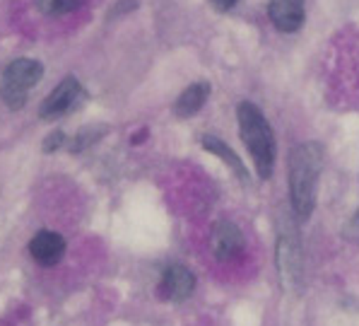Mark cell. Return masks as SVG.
<instances>
[{
  "label": "cell",
  "instance_id": "cell-1",
  "mask_svg": "<svg viewBox=\"0 0 359 326\" xmlns=\"http://www.w3.org/2000/svg\"><path fill=\"white\" fill-rule=\"evenodd\" d=\"M323 145L306 141L290 152V206L299 223H306L316 208L318 176L323 167Z\"/></svg>",
  "mask_w": 359,
  "mask_h": 326
},
{
  "label": "cell",
  "instance_id": "cell-2",
  "mask_svg": "<svg viewBox=\"0 0 359 326\" xmlns=\"http://www.w3.org/2000/svg\"><path fill=\"white\" fill-rule=\"evenodd\" d=\"M236 121H239L241 138H244V145L251 152L258 176L261 179H270L275 167V136L268 119H265L256 104L241 102L236 107Z\"/></svg>",
  "mask_w": 359,
  "mask_h": 326
},
{
  "label": "cell",
  "instance_id": "cell-3",
  "mask_svg": "<svg viewBox=\"0 0 359 326\" xmlns=\"http://www.w3.org/2000/svg\"><path fill=\"white\" fill-rule=\"evenodd\" d=\"M43 65L34 58H15L5 68L3 82H0V99L8 109L20 112L29 99V90L41 80Z\"/></svg>",
  "mask_w": 359,
  "mask_h": 326
},
{
  "label": "cell",
  "instance_id": "cell-4",
  "mask_svg": "<svg viewBox=\"0 0 359 326\" xmlns=\"http://www.w3.org/2000/svg\"><path fill=\"white\" fill-rule=\"evenodd\" d=\"M275 261H278V275H280V280H283V288L290 292L299 290L302 275H304V256H302L299 235L292 228V220H285V223L280 225Z\"/></svg>",
  "mask_w": 359,
  "mask_h": 326
},
{
  "label": "cell",
  "instance_id": "cell-5",
  "mask_svg": "<svg viewBox=\"0 0 359 326\" xmlns=\"http://www.w3.org/2000/svg\"><path fill=\"white\" fill-rule=\"evenodd\" d=\"M85 97V90L82 85L75 80L73 75H68L65 80H60L56 85V90L51 92L46 99L41 102V109H39V119L43 121H56V119H63L65 114L75 112L77 104L82 102Z\"/></svg>",
  "mask_w": 359,
  "mask_h": 326
},
{
  "label": "cell",
  "instance_id": "cell-6",
  "mask_svg": "<svg viewBox=\"0 0 359 326\" xmlns=\"http://www.w3.org/2000/svg\"><path fill=\"white\" fill-rule=\"evenodd\" d=\"M244 232L231 220H217L210 232V249L217 263H229L244 252Z\"/></svg>",
  "mask_w": 359,
  "mask_h": 326
},
{
  "label": "cell",
  "instance_id": "cell-7",
  "mask_svg": "<svg viewBox=\"0 0 359 326\" xmlns=\"http://www.w3.org/2000/svg\"><path fill=\"white\" fill-rule=\"evenodd\" d=\"M193 290H196V275H193V270L189 266H184V263H169L164 268L162 278H159L157 295L162 300L179 305V302L189 300Z\"/></svg>",
  "mask_w": 359,
  "mask_h": 326
},
{
  "label": "cell",
  "instance_id": "cell-8",
  "mask_svg": "<svg viewBox=\"0 0 359 326\" xmlns=\"http://www.w3.org/2000/svg\"><path fill=\"white\" fill-rule=\"evenodd\" d=\"M306 15V0H270L268 18L273 27L283 34H294L302 30Z\"/></svg>",
  "mask_w": 359,
  "mask_h": 326
},
{
  "label": "cell",
  "instance_id": "cell-9",
  "mask_svg": "<svg viewBox=\"0 0 359 326\" xmlns=\"http://www.w3.org/2000/svg\"><path fill=\"white\" fill-rule=\"evenodd\" d=\"M65 249H68L65 237L53 230H39L29 242V254L39 266H56Z\"/></svg>",
  "mask_w": 359,
  "mask_h": 326
},
{
  "label": "cell",
  "instance_id": "cell-10",
  "mask_svg": "<svg viewBox=\"0 0 359 326\" xmlns=\"http://www.w3.org/2000/svg\"><path fill=\"white\" fill-rule=\"evenodd\" d=\"M208 97H210V82H205V80L193 82V85H189L179 97H176L174 114L179 116V119H191V116H196L203 107H205Z\"/></svg>",
  "mask_w": 359,
  "mask_h": 326
},
{
  "label": "cell",
  "instance_id": "cell-11",
  "mask_svg": "<svg viewBox=\"0 0 359 326\" xmlns=\"http://www.w3.org/2000/svg\"><path fill=\"white\" fill-rule=\"evenodd\" d=\"M201 145L205 148L208 152L217 155V157L222 159V162L227 164V167H229L236 176H239L241 181H248V172H246L244 162H241V157L234 152V148H229L227 143L222 141V138H217V136H203V138H201Z\"/></svg>",
  "mask_w": 359,
  "mask_h": 326
},
{
  "label": "cell",
  "instance_id": "cell-12",
  "mask_svg": "<svg viewBox=\"0 0 359 326\" xmlns=\"http://www.w3.org/2000/svg\"><path fill=\"white\" fill-rule=\"evenodd\" d=\"M107 136V126H87L80 133H75L73 138H68V150L70 152H82L87 148H92L95 143H99Z\"/></svg>",
  "mask_w": 359,
  "mask_h": 326
},
{
  "label": "cell",
  "instance_id": "cell-13",
  "mask_svg": "<svg viewBox=\"0 0 359 326\" xmlns=\"http://www.w3.org/2000/svg\"><path fill=\"white\" fill-rule=\"evenodd\" d=\"M39 3V10L51 18H63L68 13H75L85 0H36Z\"/></svg>",
  "mask_w": 359,
  "mask_h": 326
},
{
  "label": "cell",
  "instance_id": "cell-14",
  "mask_svg": "<svg viewBox=\"0 0 359 326\" xmlns=\"http://www.w3.org/2000/svg\"><path fill=\"white\" fill-rule=\"evenodd\" d=\"M65 145H68V136L63 131H53L51 136L43 138V152H56Z\"/></svg>",
  "mask_w": 359,
  "mask_h": 326
},
{
  "label": "cell",
  "instance_id": "cell-15",
  "mask_svg": "<svg viewBox=\"0 0 359 326\" xmlns=\"http://www.w3.org/2000/svg\"><path fill=\"white\" fill-rule=\"evenodd\" d=\"M345 240L352 242V244H359V211L347 220L345 225Z\"/></svg>",
  "mask_w": 359,
  "mask_h": 326
},
{
  "label": "cell",
  "instance_id": "cell-16",
  "mask_svg": "<svg viewBox=\"0 0 359 326\" xmlns=\"http://www.w3.org/2000/svg\"><path fill=\"white\" fill-rule=\"evenodd\" d=\"M137 8V0H121V3H116L111 8V13H109V18H118V15H126L130 13V10Z\"/></svg>",
  "mask_w": 359,
  "mask_h": 326
},
{
  "label": "cell",
  "instance_id": "cell-17",
  "mask_svg": "<svg viewBox=\"0 0 359 326\" xmlns=\"http://www.w3.org/2000/svg\"><path fill=\"white\" fill-rule=\"evenodd\" d=\"M210 3H212L215 10H219V13H229L239 0H210Z\"/></svg>",
  "mask_w": 359,
  "mask_h": 326
},
{
  "label": "cell",
  "instance_id": "cell-18",
  "mask_svg": "<svg viewBox=\"0 0 359 326\" xmlns=\"http://www.w3.org/2000/svg\"><path fill=\"white\" fill-rule=\"evenodd\" d=\"M145 138H147V131H140V133L133 136V143H140V141H145Z\"/></svg>",
  "mask_w": 359,
  "mask_h": 326
}]
</instances>
